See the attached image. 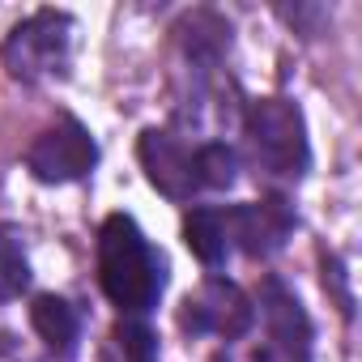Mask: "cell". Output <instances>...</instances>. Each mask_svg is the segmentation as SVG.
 <instances>
[{"label": "cell", "instance_id": "obj_1", "mask_svg": "<svg viewBox=\"0 0 362 362\" xmlns=\"http://www.w3.org/2000/svg\"><path fill=\"white\" fill-rule=\"evenodd\" d=\"M98 281L119 311H149L162 294V256L128 214H111L98 230Z\"/></svg>", "mask_w": 362, "mask_h": 362}, {"label": "cell", "instance_id": "obj_2", "mask_svg": "<svg viewBox=\"0 0 362 362\" xmlns=\"http://www.w3.org/2000/svg\"><path fill=\"white\" fill-rule=\"evenodd\" d=\"M69 43H73V22L69 13L56 9H39L26 22H18L0 47V60H5L9 77L18 81H47L60 77L69 64Z\"/></svg>", "mask_w": 362, "mask_h": 362}, {"label": "cell", "instance_id": "obj_3", "mask_svg": "<svg viewBox=\"0 0 362 362\" xmlns=\"http://www.w3.org/2000/svg\"><path fill=\"white\" fill-rule=\"evenodd\" d=\"M247 145L256 153V162L273 175H303L311 162V145H307V124L303 111L290 98H260L247 111Z\"/></svg>", "mask_w": 362, "mask_h": 362}, {"label": "cell", "instance_id": "obj_4", "mask_svg": "<svg viewBox=\"0 0 362 362\" xmlns=\"http://www.w3.org/2000/svg\"><path fill=\"white\" fill-rule=\"evenodd\" d=\"M98 162V145L90 136L86 124L77 119H60L56 128L39 132V141L26 149V166L35 179L43 184H73V179H86Z\"/></svg>", "mask_w": 362, "mask_h": 362}, {"label": "cell", "instance_id": "obj_5", "mask_svg": "<svg viewBox=\"0 0 362 362\" xmlns=\"http://www.w3.org/2000/svg\"><path fill=\"white\" fill-rule=\"evenodd\" d=\"M136 153H141V166H145V175H149V184H153L162 197L188 201V197L201 188V179H197V153L184 149L170 132H158V128L141 132Z\"/></svg>", "mask_w": 362, "mask_h": 362}, {"label": "cell", "instance_id": "obj_6", "mask_svg": "<svg viewBox=\"0 0 362 362\" xmlns=\"http://www.w3.org/2000/svg\"><path fill=\"white\" fill-rule=\"evenodd\" d=\"M188 311H184V328H192V332H222V337H239V332H247V324H252V303H247V294L239 290V286H230V281H209L197 298H188L184 303Z\"/></svg>", "mask_w": 362, "mask_h": 362}, {"label": "cell", "instance_id": "obj_7", "mask_svg": "<svg viewBox=\"0 0 362 362\" xmlns=\"http://www.w3.org/2000/svg\"><path fill=\"white\" fill-rule=\"evenodd\" d=\"M286 235H290V214H286L281 201H260V205L230 209V243L239 239L243 252H252V256H269L273 247H281Z\"/></svg>", "mask_w": 362, "mask_h": 362}, {"label": "cell", "instance_id": "obj_8", "mask_svg": "<svg viewBox=\"0 0 362 362\" xmlns=\"http://www.w3.org/2000/svg\"><path fill=\"white\" fill-rule=\"evenodd\" d=\"M184 239L201 264H222L230 252V209H192L184 218Z\"/></svg>", "mask_w": 362, "mask_h": 362}, {"label": "cell", "instance_id": "obj_9", "mask_svg": "<svg viewBox=\"0 0 362 362\" xmlns=\"http://www.w3.org/2000/svg\"><path fill=\"white\" fill-rule=\"evenodd\" d=\"M30 324H35V332H39L56 354H64V349L77 341V311H73L64 298H56V294H39V298H35Z\"/></svg>", "mask_w": 362, "mask_h": 362}, {"label": "cell", "instance_id": "obj_10", "mask_svg": "<svg viewBox=\"0 0 362 362\" xmlns=\"http://www.w3.org/2000/svg\"><path fill=\"white\" fill-rule=\"evenodd\" d=\"M26 286H30V260L22 247V230L0 226V303L18 298Z\"/></svg>", "mask_w": 362, "mask_h": 362}, {"label": "cell", "instance_id": "obj_11", "mask_svg": "<svg viewBox=\"0 0 362 362\" xmlns=\"http://www.w3.org/2000/svg\"><path fill=\"white\" fill-rule=\"evenodd\" d=\"M235 149L214 141V145H201L197 149V179L201 188H230L235 184Z\"/></svg>", "mask_w": 362, "mask_h": 362}, {"label": "cell", "instance_id": "obj_12", "mask_svg": "<svg viewBox=\"0 0 362 362\" xmlns=\"http://www.w3.org/2000/svg\"><path fill=\"white\" fill-rule=\"evenodd\" d=\"M119 337H124V349L132 362H153V337L145 328H119Z\"/></svg>", "mask_w": 362, "mask_h": 362}]
</instances>
